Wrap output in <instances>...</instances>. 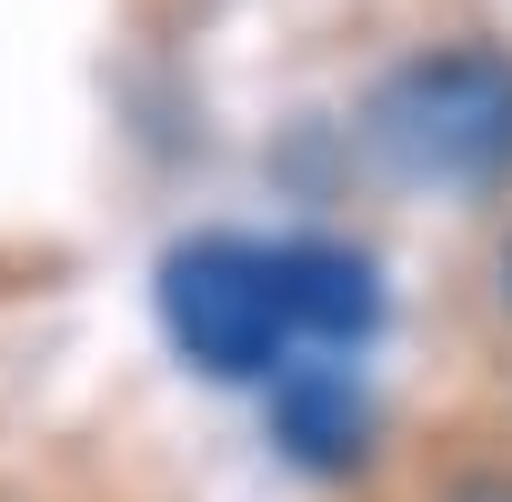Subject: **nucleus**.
<instances>
[{
	"mask_svg": "<svg viewBox=\"0 0 512 502\" xmlns=\"http://www.w3.org/2000/svg\"><path fill=\"white\" fill-rule=\"evenodd\" d=\"M372 151L392 161V181H412L432 201L502 191L512 181V51H492V41L412 51L372 91Z\"/></svg>",
	"mask_w": 512,
	"mask_h": 502,
	"instance_id": "nucleus-1",
	"label": "nucleus"
},
{
	"mask_svg": "<svg viewBox=\"0 0 512 502\" xmlns=\"http://www.w3.org/2000/svg\"><path fill=\"white\" fill-rule=\"evenodd\" d=\"M161 332L191 372L211 382H262L292 342V292H282V241L251 231H191L161 251Z\"/></svg>",
	"mask_w": 512,
	"mask_h": 502,
	"instance_id": "nucleus-2",
	"label": "nucleus"
},
{
	"mask_svg": "<svg viewBox=\"0 0 512 502\" xmlns=\"http://www.w3.org/2000/svg\"><path fill=\"white\" fill-rule=\"evenodd\" d=\"M282 292H292V342L302 352H362L392 312L382 272L352 241H282Z\"/></svg>",
	"mask_w": 512,
	"mask_h": 502,
	"instance_id": "nucleus-3",
	"label": "nucleus"
},
{
	"mask_svg": "<svg viewBox=\"0 0 512 502\" xmlns=\"http://www.w3.org/2000/svg\"><path fill=\"white\" fill-rule=\"evenodd\" d=\"M272 442H282V462L312 472V482L362 472V452H372V402H362V382H342V372L312 362L302 382L272 392Z\"/></svg>",
	"mask_w": 512,
	"mask_h": 502,
	"instance_id": "nucleus-4",
	"label": "nucleus"
},
{
	"mask_svg": "<svg viewBox=\"0 0 512 502\" xmlns=\"http://www.w3.org/2000/svg\"><path fill=\"white\" fill-rule=\"evenodd\" d=\"M502 312H512V241H502Z\"/></svg>",
	"mask_w": 512,
	"mask_h": 502,
	"instance_id": "nucleus-5",
	"label": "nucleus"
}]
</instances>
